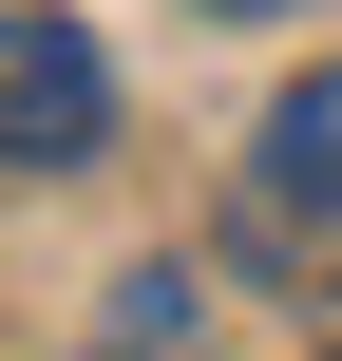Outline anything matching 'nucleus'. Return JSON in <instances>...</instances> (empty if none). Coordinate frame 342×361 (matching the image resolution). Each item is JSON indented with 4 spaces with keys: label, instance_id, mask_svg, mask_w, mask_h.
<instances>
[{
    "label": "nucleus",
    "instance_id": "20e7f679",
    "mask_svg": "<svg viewBox=\"0 0 342 361\" xmlns=\"http://www.w3.org/2000/svg\"><path fill=\"white\" fill-rule=\"evenodd\" d=\"M209 19H267V0H209Z\"/></svg>",
    "mask_w": 342,
    "mask_h": 361
},
{
    "label": "nucleus",
    "instance_id": "39448f33",
    "mask_svg": "<svg viewBox=\"0 0 342 361\" xmlns=\"http://www.w3.org/2000/svg\"><path fill=\"white\" fill-rule=\"evenodd\" d=\"M95 361H114V343H95Z\"/></svg>",
    "mask_w": 342,
    "mask_h": 361
},
{
    "label": "nucleus",
    "instance_id": "f257e3e1",
    "mask_svg": "<svg viewBox=\"0 0 342 361\" xmlns=\"http://www.w3.org/2000/svg\"><path fill=\"white\" fill-rule=\"evenodd\" d=\"M95 133H114V57H95V19L19 0V19H0V171H95Z\"/></svg>",
    "mask_w": 342,
    "mask_h": 361
},
{
    "label": "nucleus",
    "instance_id": "7ed1b4c3",
    "mask_svg": "<svg viewBox=\"0 0 342 361\" xmlns=\"http://www.w3.org/2000/svg\"><path fill=\"white\" fill-rule=\"evenodd\" d=\"M114 361H209V286L190 267H133L114 286Z\"/></svg>",
    "mask_w": 342,
    "mask_h": 361
},
{
    "label": "nucleus",
    "instance_id": "f03ea898",
    "mask_svg": "<svg viewBox=\"0 0 342 361\" xmlns=\"http://www.w3.org/2000/svg\"><path fill=\"white\" fill-rule=\"evenodd\" d=\"M248 190H267V228H342V57L286 76V114L248 133Z\"/></svg>",
    "mask_w": 342,
    "mask_h": 361
}]
</instances>
